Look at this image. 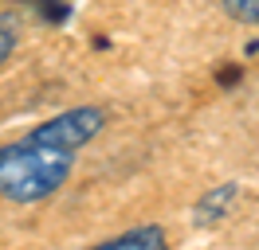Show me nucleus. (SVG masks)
Instances as JSON below:
<instances>
[{
  "label": "nucleus",
  "mask_w": 259,
  "mask_h": 250,
  "mask_svg": "<svg viewBox=\"0 0 259 250\" xmlns=\"http://www.w3.org/2000/svg\"><path fill=\"white\" fill-rule=\"evenodd\" d=\"M243 55H259V39H247V43H243Z\"/></svg>",
  "instance_id": "obj_7"
},
{
  "label": "nucleus",
  "mask_w": 259,
  "mask_h": 250,
  "mask_svg": "<svg viewBox=\"0 0 259 250\" xmlns=\"http://www.w3.org/2000/svg\"><path fill=\"white\" fill-rule=\"evenodd\" d=\"M236 200H240V184H236V180H224V184L208 188V192L193 203V227H216V223L232 211Z\"/></svg>",
  "instance_id": "obj_3"
},
{
  "label": "nucleus",
  "mask_w": 259,
  "mask_h": 250,
  "mask_svg": "<svg viewBox=\"0 0 259 250\" xmlns=\"http://www.w3.org/2000/svg\"><path fill=\"white\" fill-rule=\"evenodd\" d=\"M220 8H224L232 20H240V24H251V28H259V0H220Z\"/></svg>",
  "instance_id": "obj_6"
},
{
  "label": "nucleus",
  "mask_w": 259,
  "mask_h": 250,
  "mask_svg": "<svg viewBox=\"0 0 259 250\" xmlns=\"http://www.w3.org/2000/svg\"><path fill=\"white\" fill-rule=\"evenodd\" d=\"M75 168V153L35 145L32 137L0 145V196L12 203H39L55 196Z\"/></svg>",
  "instance_id": "obj_1"
},
{
  "label": "nucleus",
  "mask_w": 259,
  "mask_h": 250,
  "mask_svg": "<svg viewBox=\"0 0 259 250\" xmlns=\"http://www.w3.org/2000/svg\"><path fill=\"white\" fill-rule=\"evenodd\" d=\"M20 28H24V20H20L16 8H4L0 12V67L12 59V51L20 43Z\"/></svg>",
  "instance_id": "obj_5"
},
{
  "label": "nucleus",
  "mask_w": 259,
  "mask_h": 250,
  "mask_svg": "<svg viewBox=\"0 0 259 250\" xmlns=\"http://www.w3.org/2000/svg\"><path fill=\"white\" fill-rule=\"evenodd\" d=\"M165 242H169L165 227L146 223V227H134V231H122V234H114V238H106L98 250H161Z\"/></svg>",
  "instance_id": "obj_4"
},
{
  "label": "nucleus",
  "mask_w": 259,
  "mask_h": 250,
  "mask_svg": "<svg viewBox=\"0 0 259 250\" xmlns=\"http://www.w3.org/2000/svg\"><path fill=\"white\" fill-rule=\"evenodd\" d=\"M106 125V109L98 106H75L63 109L48 121H39L35 129H28V137L35 145H51V149H67V153H79L87 141H95Z\"/></svg>",
  "instance_id": "obj_2"
}]
</instances>
